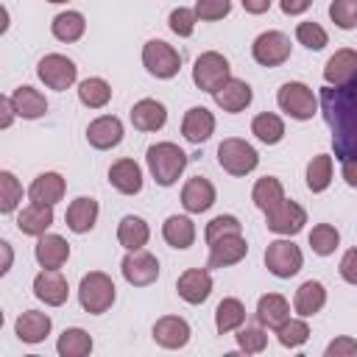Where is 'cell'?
Instances as JSON below:
<instances>
[{"label": "cell", "mask_w": 357, "mask_h": 357, "mask_svg": "<svg viewBox=\"0 0 357 357\" xmlns=\"http://www.w3.org/2000/svg\"><path fill=\"white\" fill-rule=\"evenodd\" d=\"M22 201V184L11 170H0V212L8 215Z\"/></svg>", "instance_id": "b9f144b4"}, {"label": "cell", "mask_w": 357, "mask_h": 357, "mask_svg": "<svg viewBox=\"0 0 357 357\" xmlns=\"http://www.w3.org/2000/svg\"><path fill=\"white\" fill-rule=\"evenodd\" d=\"M329 17H332V22H335L337 28L354 31V28H357V0H332Z\"/></svg>", "instance_id": "f6af8a7d"}, {"label": "cell", "mask_w": 357, "mask_h": 357, "mask_svg": "<svg viewBox=\"0 0 357 357\" xmlns=\"http://www.w3.org/2000/svg\"><path fill=\"white\" fill-rule=\"evenodd\" d=\"M33 296L39 301H45L47 307H61L70 296V287H67V279L53 271V268H45L42 273H36L33 279Z\"/></svg>", "instance_id": "e0dca14e"}, {"label": "cell", "mask_w": 357, "mask_h": 357, "mask_svg": "<svg viewBox=\"0 0 357 357\" xmlns=\"http://www.w3.org/2000/svg\"><path fill=\"white\" fill-rule=\"evenodd\" d=\"M86 139L98 151H109L123 142V123L114 114H100L86 126Z\"/></svg>", "instance_id": "9a60e30c"}, {"label": "cell", "mask_w": 357, "mask_h": 357, "mask_svg": "<svg viewBox=\"0 0 357 357\" xmlns=\"http://www.w3.org/2000/svg\"><path fill=\"white\" fill-rule=\"evenodd\" d=\"M162 237L167 245L184 251L195 243V223L187 218V215H170L165 223H162Z\"/></svg>", "instance_id": "4dcf8cb0"}, {"label": "cell", "mask_w": 357, "mask_h": 357, "mask_svg": "<svg viewBox=\"0 0 357 357\" xmlns=\"http://www.w3.org/2000/svg\"><path fill=\"white\" fill-rule=\"evenodd\" d=\"M245 254H248V243H245L243 231L223 234V237H218V240L209 243V262H206V268H229V265H237Z\"/></svg>", "instance_id": "4fadbf2b"}, {"label": "cell", "mask_w": 357, "mask_h": 357, "mask_svg": "<svg viewBox=\"0 0 357 357\" xmlns=\"http://www.w3.org/2000/svg\"><path fill=\"white\" fill-rule=\"evenodd\" d=\"M351 354H357V340L349 335H340L326 346V357H351Z\"/></svg>", "instance_id": "f907efd6"}, {"label": "cell", "mask_w": 357, "mask_h": 357, "mask_svg": "<svg viewBox=\"0 0 357 357\" xmlns=\"http://www.w3.org/2000/svg\"><path fill=\"white\" fill-rule=\"evenodd\" d=\"M251 56L262 67H279L290 59V36H284L282 31H265L254 39Z\"/></svg>", "instance_id": "30bf717a"}, {"label": "cell", "mask_w": 357, "mask_h": 357, "mask_svg": "<svg viewBox=\"0 0 357 357\" xmlns=\"http://www.w3.org/2000/svg\"><path fill=\"white\" fill-rule=\"evenodd\" d=\"M212 98H215V103H218L223 112L237 114V112H243V109L251 103L254 92H251V86H248L245 81H240V78H229L218 92H212Z\"/></svg>", "instance_id": "603a6c76"}, {"label": "cell", "mask_w": 357, "mask_h": 357, "mask_svg": "<svg viewBox=\"0 0 357 357\" xmlns=\"http://www.w3.org/2000/svg\"><path fill=\"white\" fill-rule=\"evenodd\" d=\"M237 346L245 351V354H259L265 346H268V335H265V326H254V324H245L237 329Z\"/></svg>", "instance_id": "ee69618b"}, {"label": "cell", "mask_w": 357, "mask_h": 357, "mask_svg": "<svg viewBox=\"0 0 357 357\" xmlns=\"http://www.w3.org/2000/svg\"><path fill=\"white\" fill-rule=\"evenodd\" d=\"M212 204H215V187H212L209 178L192 176V178L181 187V206H184L187 212L201 215V212H206Z\"/></svg>", "instance_id": "ffe728a7"}, {"label": "cell", "mask_w": 357, "mask_h": 357, "mask_svg": "<svg viewBox=\"0 0 357 357\" xmlns=\"http://www.w3.org/2000/svg\"><path fill=\"white\" fill-rule=\"evenodd\" d=\"M312 6V0H279V8L287 14V17H296V14H304L307 8Z\"/></svg>", "instance_id": "f5cc1de1"}, {"label": "cell", "mask_w": 357, "mask_h": 357, "mask_svg": "<svg viewBox=\"0 0 357 357\" xmlns=\"http://www.w3.org/2000/svg\"><path fill=\"white\" fill-rule=\"evenodd\" d=\"M47 3H67V0H47Z\"/></svg>", "instance_id": "680465c9"}, {"label": "cell", "mask_w": 357, "mask_h": 357, "mask_svg": "<svg viewBox=\"0 0 357 357\" xmlns=\"http://www.w3.org/2000/svg\"><path fill=\"white\" fill-rule=\"evenodd\" d=\"M148 237H151V229H148V223H145L139 215H126V218L117 223V240H120V245H123L126 251H139V248H145Z\"/></svg>", "instance_id": "1f68e13d"}, {"label": "cell", "mask_w": 357, "mask_h": 357, "mask_svg": "<svg viewBox=\"0 0 357 357\" xmlns=\"http://www.w3.org/2000/svg\"><path fill=\"white\" fill-rule=\"evenodd\" d=\"M36 75H39V81H42L45 86H50V89H56V92H64V89H70V86L75 84L78 67H75L73 59H67V56H61V53H47L45 59H39Z\"/></svg>", "instance_id": "ba28073f"}, {"label": "cell", "mask_w": 357, "mask_h": 357, "mask_svg": "<svg viewBox=\"0 0 357 357\" xmlns=\"http://www.w3.org/2000/svg\"><path fill=\"white\" fill-rule=\"evenodd\" d=\"M142 64L151 75L156 78H173L178 75V67H181V56L176 53L173 45H167L165 39H151L145 42L142 47Z\"/></svg>", "instance_id": "9c48e42d"}, {"label": "cell", "mask_w": 357, "mask_h": 357, "mask_svg": "<svg viewBox=\"0 0 357 357\" xmlns=\"http://www.w3.org/2000/svg\"><path fill=\"white\" fill-rule=\"evenodd\" d=\"M290 318V304L284 296L279 293H268L257 301V321L265 326V329H279L284 321Z\"/></svg>", "instance_id": "f546056e"}, {"label": "cell", "mask_w": 357, "mask_h": 357, "mask_svg": "<svg viewBox=\"0 0 357 357\" xmlns=\"http://www.w3.org/2000/svg\"><path fill=\"white\" fill-rule=\"evenodd\" d=\"M296 39H298L304 47H310V50H321V47H326V42H329L326 31H324L318 22H298V25H296Z\"/></svg>", "instance_id": "bcb514c9"}, {"label": "cell", "mask_w": 357, "mask_h": 357, "mask_svg": "<svg viewBox=\"0 0 357 357\" xmlns=\"http://www.w3.org/2000/svg\"><path fill=\"white\" fill-rule=\"evenodd\" d=\"M145 162H148V170H151L153 181L162 184V187H170V184H176L178 176L184 173V167H187V153H184L176 142H156V145H148Z\"/></svg>", "instance_id": "7a4b0ae2"}, {"label": "cell", "mask_w": 357, "mask_h": 357, "mask_svg": "<svg viewBox=\"0 0 357 357\" xmlns=\"http://www.w3.org/2000/svg\"><path fill=\"white\" fill-rule=\"evenodd\" d=\"M33 257L42 268H53L59 271L67 259H70V243L61 234H42L33 245Z\"/></svg>", "instance_id": "44dd1931"}, {"label": "cell", "mask_w": 357, "mask_h": 357, "mask_svg": "<svg viewBox=\"0 0 357 357\" xmlns=\"http://www.w3.org/2000/svg\"><path fill=\"white\" fill-rule=\"evenodd\" d=\"M56 351L61 357H86L92 351V337L89 332H84L81 326H70L59 335V343H56Z\"/></svg>", "instance_id": "8d00e7d4"}, {"label": "cell", "mask_w": 357, "mask_h": 357, "mask_svg": "<svg viewBox=\"0 0 357 357\" xmlns=\"http://www.w3.org/2000/svg\"><path fill=\"white\" fill-rule=\"evenodd\" d=\"M176 290L187 304H204L212 293V276H209L206 268H187L178 276Z\"/></svg>", "instance_id": "2e32d148"}, {"label": "cell", "mask_w": 357, "mask_h": 357, "mask_svg": "<svg viewBox=\"0 0 357 357\" xmlns=\"http://www.w3.org/2000/svg\"><path fill=\"white\" fill-rule=\"evenodd\" d=\"M218 165L231 176H245L259 165V153L240 137H226L218 145Z\"/></svg>", "instance_id": "5b68a950"}, {"label": "cell", "mask_w": 357, "mask_h": 357, "mask_svg": "<svg viewBox=\"0 0 357 357\" xmlns=\"http://www.w3.org/2000/svg\"><path fill=\"white\" fill-rule=\"evenodd\" d=\"M324 112L335 128L332 142L337 159H357V81L324 89Z\"/></svg>", "instance_id": "6da1fadb"}, {"label": "cell", "mask_w": 357, "mask_h": 357, "mask_svg": "<svg viewBox=\"0 0 357 357\" xmlns=\"http://www.w3.org/2000/svg\"><path fill=\"white\" fill-rule=\"evenodd\" d=\"M50 31L59 42H78L86 31V20H84L81 11H61V14L53 17Z\"/></svg>", "instance_id": "836d02e7"}, {"label": "cell", "mask_w": 357, "mask_h": 357, "mask_svg": "<svg viewBox=\"0 0 357 357\" xmlns=\"http://www.w3.org/2000/svg\"><path fill=\"white\" fill-rule=\"evenodd\" d=\"M229 11H231V0H195V14L204 22L223 20Z\"/></svg>", "instance_id": "681fc988"}, {"label": "cell", "mask_w": 357, "mask_h": 357, "mask_svg": "<svg viewBox=\"0 0 357 357\" xmlns=\"http://www.w3.org/2000/svg\"><path fill=\"white\" fill-rule=\"evenodd\" d=\"M195 22H198L195 8H181V6H178V8H173L170 17H167V25H170V31H173L176 36H192Z\"/></svg>", "instance_id": "7dc6e473"}, {"label": "cell", "mask_w": 357, "mask_h": 357, "mask_svg": "<svg viewBox=\"0 0 357 357\" xmlns=\"http://www.w3.org/2000/svg\"><path fill=\"white\" fill-rule=\"evenodd\" d=\"M153 340L162 349H181L190 343V324L178 315H162L153 324Z\"/></svg>", "instance_id": "d6986e66"}, {"label": "cell", "mask_w": 357, "mask_h": 357, "mask_svg": "<svg viewBox=\"0 0 357 357\" xmlns=\"http://www.w3.org/2000/svg\"><path fill=\"white\" fill-rule=\"evenodd\" d=\"M114 282L103 271H89L81 276L78 284V301L89 315H100L114 304Z\"/></svg>", "instance_id": "3957f363"}, {"label": "cell", "mask_w": 357, "mask_h": 357, "mask_svg": "<svg viewBox=\"0 0 357 357\" xmlns=\"http://www.w3.org/2000/svg\"><path fill=\"white\" fill-rule=\"evenodd\" d=\"M11 100H14L17 117H22V120H36V117H42L47 112L45 95L39 89H33V86H28V84L25 86H17L14 95H11Z\"/></svg>", "instance_id": "d6a6232c"}, {"label": "cell", "mask_w": 357, "mask_h": 357, "mask_svg": "<svg viewBox=\"0 0 357 357\" xmlns=\"http://www.w3.org/2000/svg\"><path fill=\"white\" fill-rule=\"evenodd\" d=\"M64 190H67V181L59 176V173H53V170H47V173H39L33 181H31V187H28V198L31 201H36V204H59L61 198H64Z\"/></svg>", "instance_id": "4316f807"}, {"label": "cell", "mask_w": 357, "mask_h": 357, "mask_svg": "<svg viewBox=\"0 0 357 357\" xmlns=\"http://www.w3.org/2000/svg\"><path fill=\"white\" fill-rule=\"evenodd\" d=\"M215 131V114L206 109V106H192L184 112V120H181V134L187 142L192 145H201L212 137Z\"/></svg>", "instance_id": "ac0fdd59"}, {"label": "cell", "mask_w": 357, "mask_h": 357, "mask_svg": "<svg viewBox=\"0 0 357 357\" xmlns=\"http://www.w3.org/2000/svg\"><path fill=\"white\" fill-rule=\"evenodd\" d=\"M50 226H53V206H50V204H36V201H31V204L17 215V229H20L22 234L42 237Z\"/></svg>", "instance_id": "d4e9b609"}, {"label": "cell", "mask_w": 357, "mask_h": 357, "mask_svg": "<svg viewBox=\"0 0 357 357\" xmlns=\"http://www.w3.org/2000/svg\"><path fill=\"white\" fill-rule=\"evenodd\" d=\"M237 231H243V223L234 215H218V218H212L206 223L204 237H206V243H212V240H218L223 234H237Z\"/></svg>", "instance_id": "c3c4849f"}, {"label": "cell", "mask_w": 357, "mask_h": 357, "mask_svg": "<svg viewBox=\"0 0 357 357\" xmlns=\"http://www.w3.org/2000/svg\"><path fill=\"white\" fill-rule=\"evenodd\" d=\"M231 78V67H229V59L218 50H206L195 59L192 64V84L201 89V92H218L226 81Z\"/></svg>", "instance_id": "277c9868"}, {"label": "cell", "mask_w": 357, "mask_h": 357, "mask_svg": "<svg viewBox=\"0 0 357 357\" xmlns=\"http://www.w3.org/2000/svg\"><path fill=\"white\" fill-rule=\"evenodd\" d=\"M329 184H332V156L329 153H318L307 165V187L312 192H324Z\"/></svg>", "instance_id": "ab89813d"}, {"label": "cell", "mask_w": 357, "mask_h": 357, "mask_svg": "<svg viewBox=\"0 0 357 357\" xmlns=\"http://www.w3.org/2000/svg\"><path fill=\"white\" fill-rule=\"evenodd\" d=\"M251 134H254L259 142H265V145H276V142L284 137V123H282L279 114L262 112V114H257V117L251 120Z\"/></svg>", "instance_id": "74e56055"}, {"label": "cell", "mask_w": 357, "mask_h": 357, "mask_svg": "<svg viewBox=\"0 0 357 357\" xmlns=\"http://www.w3.org/2000/svg\"><path fill=\"white\" fill-rule=\"evenodd\" d=\"M0 112H3V117H0V128H8V126H11V120H14V114H17L14 100H11L8 95H3V98H0Z\"/></svg>", "instance_id": "db71d44e"}, {"label": "cell", "mask_w": 357, "mask_h": 357, "mask_svg": "<svg viewBox=\"0 0 357 357\" xmlns=\"http://www.w3.org/2000/svg\"><path fill=\"white\" fill-rule=\"evenodd\" d=\"M304 223H307V212H304V206L301 204H296V201H282V204H276L273 209H268L265 212V226L271 229V231H276V234H298L301 229H304Z\"/></svg>", "instance_id": "7c38bea8"}, {"label": "cell", "mask_w": 357, "mask_h": 357, "mask_svg": "<svg viewBox=\"0 0 357 357\" xmlns=\"http://www.w3.org/2000/svg\"><path fill=\"white\" fill-rule=\"evenodd\" d=\"M276 337H279V343H282L284 349H296V346H304V343H307L310 326H307L304 321H298V318H287V321L276 329Z\"/></svg>", "instance_id": "7bdbcfd3"}, {"label": "cell", "mask_w": 357, "mask_h": 357, "mask_svg": "<svg viewBox=\"0 0 357 357\" xmlns=\"http://www.w3.org/2000/svg\"><path fill=\"white\" fill-rule=\"evenodd\" d=\"M301 265H304V254H301V248L293 240H273V243H268V248H265V268L273 276L290 279V276H296L301 271Z\"/></svg>", "instance_id": "52a82bcc"}, {"label": "cell", "mask_w": 357, "mask_h": 357, "mask_svg": "<svg viewBox=\"0 0 357 357\" xmlns=\"http://www.w3.org/2000/svg\"><path fill=\"white\" fill-rule=\"evenodd\" d=\"M120 271H123V279L134 287H148L159 279V259L148 251H128L120 262Z\"/></svg>", "instance_id": "8fae6325"}, {"label": "cell", "mask_w": 357, "mask_h": 357, "mask_svg": "<svg viewBox=\"0 0 357 357\" xmlns=\"http://www.w3.org/2000/svg\"><path fill=\"white\" fill-rule=\"evenodd\" d=\"M109 184L123 195H137L142 190V170L134 159H117L109 167Z\"/></svg>", "instance_id": "cb8c5ba5"}, {"label": "cell", "mask_w": 357, "mask_h": 357, "mask_svg": "<svg viewBox=\"0 0 357 357\" xmlns=\"http://www.w3.org/2000/svg\"><path fill=\"white\" fill-rule=\"evenodd\" d=\"M245 324V307H243V301L240 298H223L220 304H218V310H215V329L220 332V335H226V332H234V329H240Z\"/></svg>", "instance_id": "e575fe53"}, {"label": "cell", "mask_w": 357, "mask_h": 357, "mask_svg": "<svg viewBox=\"0 0 357 357\" xmlns=\"http://www.w3.org/2000/svg\"><path fill=\"white\" fill-rule=\"evenodd\" d=\"M251 201H254L257 209H262V212L273 209L276 204L284 201V187H282V181L273 178V176L257 178V184H254V190H251Z\"/></svg>", "instance_id": "d590c367"}, {"label": "cell", "mask_w": 357, "mask_h": 357, "mask_svg": "<svg viewBox=\"0 0 357 357\" xmlns=\"http://www.w3.org/2000/svg\"><path fill=\"white\" fill-rule=\"evenodd\" d=\"M131 123L137 131H159L167 123V109L153 98H142L131 106Z\"/></svg>", "instance_id": "484cf974"}, {"label": "cell", "mask_w": 357, "mask_h": 357, "mask_svg": "<svg viewBox=\"0 0 357 357\" xmlns=\"http://www.w3.org/2000/svg\"><path fill=\"white\" fill-rule=\"evenodd\" d=\"M276 100H279V109H282L287 117H293V120H312V114L318 112V98H315V92H312L307 84H301V81H287V84H282Z\"/></svg>", "instance_id": "8992f818"}, {"label": "cell", "mask_w": 357, "mask_h": 357, "mask_svg": "<svg viewBox=\"0 0 357 357\" xmlns=\"http://www.w3.org/2000/svg\"><path fill=\"white\" fill-rule=\"evenodd\" d=\"M337 271H340V276H343L349 284H357V248H349V251L343 254Z\"/></svg>", "instance_id": "816d5d0a"}, {"label": "cell", "mask_w": 357, "mask_h": 357, "mask_svg": "<svg viewBox=\"0 0 357 357\" xmlns=\"http://www.w3.org/2000/svg\"><path fill=\"white\" fill-rule=\"evenodd\" d=\"M64 220H67V229H70V231L86 234V231L95 226V220H98V201H95V198H86V195L75 198V201L67 206Z\"/></svg>", "instance_id": "f1b7e54d"}, {"label": "cell", "mask_w": 357, "mask_h": 357, "mask_svg": "<svg viewBox=\"0 0 357 357\" xmlns=\"http://www.w3.org/2000/svg\"><path fill=\"white\" fill-rule=\"evenodd\" d=\"M240 3H243V8H245L248 14H265L273 0H240Z\"/></svg>", "instance_id": "9f6ffc18"}, {"label": "cell", "mask_w": 357, "mask_h": 357, "mask_svg": "<svg viewBox=\"0 0 357 357\" xmlns=\"http://www.w3.org/2000/svg\"><path fill=\"white\" fill-rule=\"evenodd\" d=\"M324 78L329 86H346V84L357 81V50H351V47L335 50L324 64Z\"/></svg>", "instance_id": "5bb4252c"}, {"label": "cell", "mask_w": 357, "mask_h": 357, "mask_svg": "<svg viewBox=\"0 0 357 357\" xmlns=\"http://www.w3.org/2000/svg\"><path fill=\"white\" fill-rule=\"evenodd\" d=\"M324 304H326V287L318 279H307L304 284H298V290L293 296V310L301 318H310V315L321 312Z\"/></svg>", "instance_id": "83f0119b"}, {"label": "cell", "mask_w": 357, "mask_h": 357, "mask_svg": "<svg viewBox=\"0 0 357 357\" xmlns=\"http://www.w3.org/2000/svg\"><path fill=\"white\" fill-rule=\"evenodd\" d=\"M112 98V86L103 78H86L78 84V100L89 109H103Z\"/></svg>", "instance_id": "f35d334b"}, {"label": "cell", "mask_w": 357, "mask_h": 357, "mask_svg": "<svg viewBox=\"0 0 357 357\" xmlns=\"http://www.w3.org/2000/svg\"><path fill=\"white\" fill-rule=\"evenodd\" d=\"M0 248H3V268H0V273H6L11 268V245L8 243H0Z\"/></svg>", "instance_id": "6f0895ef"}, {"label": "cell", "mask_w": 357, "mask_h": 357, "mask_svg": "<svg viewBox=\"0 0 357 357\" xmlns=\"http://www.w3.org/2000/svg\"><path fill=\"white\" fill-rule=\"evenodd\" d=\"M343 178L349 187H357V159H343V167H340Z\"/></svg>", "instance_id": "11a10c76"}, {"label": "cell", "mask_w": 357, "mask_h": 357, "mask_svg": "<svg viewBox=\"0 0 357 357\" xmlns=\"http://www.w3.org/2000/svg\"><path fill=\"white\" fill-rule=\"evenodd\" d=\"M50 315L47 312H39V310H25L17 321H14V332L22 343H42L47 335H50Z\"/></svg>", "instance_id": "7402d4cb"}, {"label": "cell", "mask_w": 357, "mask_h": 357, "mask_svg": "<svg viewBox=\"0 0 357 357\" xmlns=\"http://www.w3.org/2000/svg\"><path fill=\"white\" fill-rule=\"evenodd\" d=\"M337 245H340V231H337L332 223H318V226H312V231H310V248H312L318 257L335 254Z\"/></svg>", "instance_id": "60d3db41"}]
</instances>
